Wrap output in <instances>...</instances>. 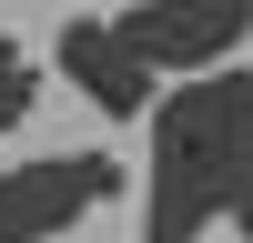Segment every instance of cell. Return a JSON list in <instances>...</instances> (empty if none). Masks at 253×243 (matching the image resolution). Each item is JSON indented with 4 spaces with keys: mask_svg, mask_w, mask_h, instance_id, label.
I'll use <instances>...</instances> for the list:
<instances>
[{
    "mask_svg": "<svg viewBox=\"0 0 253 243\" xmlns=\"http://www.w3.org/2000/svg\"><path fill=\"white\" fill-rule=\"evenodd\" d=\"M112 31L162 81H203L253 40V0H132V10H112Z\"/></svg>",
    "mask_w": 253,
    "mask_h": 243,
    "instance_id": "obj_3",
    "label": "cell"
},
{
    "mask_svg": "<svg viewBox=\"0 0 253 243\" xmlns=\"http://www.w3.org/2000/svg\"><path fill=\"white\" fill-rule=\"evenodd\" d=\"M51 61H61V81H71L81 101H91L101 122H152V101H162V71L132 51V40L112 31V20H61V40H51Z\"/></svg>",
    "mask_w": 253,
    "mask_h": 243,
    "instance_id": "obj_4",
    "label": "cell"
},
{
    "mask_svg": "<svg viewBox=\"0 0 253 243\" xmlns=\"http://www.w3.org/2000/svg\"><path fill=\"white\" fill-rule=\"evenodd\" d=\"M142 243H203L233 223L253 243V71L223 61L203 81H172L142 122Z\"/></svg>",
    "mask_w": 253,
    "mask_h": 243,
    "instance_id": "obj_1",
    "label": "cell"
},
{
    "mask_svg": "<svg viewBox=\"0 0 253 243\" xmlns=\"http://www.w3.org/2000/svg\"><path fill=\"white\" fill-rule=\"evenodd\" d=\"M132 193L112 152H41V162H0V243H61L71 223H91L101 202Z\"/></svg>",
    "mask_w": 253,
    "mask_h": 243,
    "instance_id": "obj_2",
    "label": "cell"
},
{
    "mask_svg": "<svg viewBox=\"0 0 253 243\" xmlns=\"http://www.w3.org/2000/svg\"><path fill=\"white\" fill-rule=\"evenodd\" d=\"M10 61H31V51H20V40H10V31H0V71H10Z\"/></svg>",
    "mask_w": 253,
    "mask_h": 243,
    "instance_id": "obj_6",
    "label": "cell"
},
{
    "mask_svg": "<svg viewBox=\"0 0 253 243\" xmlns=\"http://www.w3.org/2000/svg\"><path fill=\"white\" fill-rule=\"evenodd\" d=\"M31 112H41V71H31V61H10V71H0V132L31 122Z\"/></svg>",
    "mask_w": 253,
    "mask_h": 243,
    "instance_id": "obj_5",
    "label": "cell"
}]
</instances>
